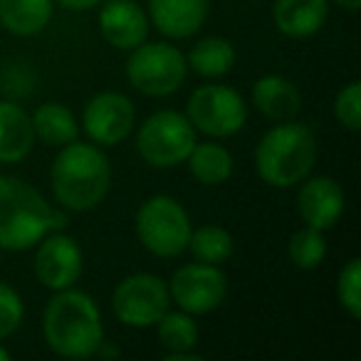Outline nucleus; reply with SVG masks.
Segmentation results:
<instances>
[{"mask_svg":"<svg viewBox=\"0 0 361 361\" xmlns=\"http://www.w3.org/2000/svg\"><path fill=\"white\" fill-rule=\"evenodd\" d=\"M329 16V0H275L272 20L282 35L292 40L312 37L322 30Z\"/></svg>","mask_w":361,"mask_h":361,"instance_id":"dca6fc26","label":"nucleus"},{"mask_svg":"<svg viewBox=\"0 0 361 361\" xmlns=\"http://www.w3.org/2000/svg\"><path fill=\"white\" fill-rule=\"evenodd\" d=\"M166 285H169L171 302H176L188 314H208L218 310L228 295L226 272L218 265L198 260L178 267Z\"/></svg>","mask_w":361,"mask_h":361,"instance_id":"9d476101","label":"nucleus"},{"mask_svg":"<svg viewBox=\"0 0 361 361\" xmlns=\"http://www.w3.org/2000/svg\"><path fill=\"white\" fill-rule=\"evenodd\" d=\"M25 319V302L11 285L0 282V339H8L20 329Z\"/></svg>","mask_w":361,"mask_h":361,"instance_id":"cd10ccee","label":"nucleus"},{"mask_svg":"<svg viewBox=\"0 0 361 361\" xmlns=\"http://www.w3.org/2000/svg\"><path fill=\"white\" fill-rule=\"evenodd\" d=\"M188 169H191V176L203 183V186H221L233 176V154L218 141H203L191 149L188 154Z\"/></svg>","mask_w":361,"mask_h":361,"instance_id":"4be33fe9","label":"nucleus"},{"mask_svg":"<svg viewBox=\"0 0 361 361\" xmlns=\"http://www.w3.org/2000/svg\"><path fill=\"white\" fill-rule=\"evenodd\" d=\"M35 146L30 114L16 102H0V164H20Z\"/></svg>","mask_w":361,"mask_h":361,"instance_id":"a211bd4d","label":"nucleus"},{"mask_svg":"<svg viewBox=\"0 0 361 361\" xmlns=\"http://www.w3.org/2000/svg\"><path fill=\"white\" fill-rule=\"evenodd\" d=\"M186 116L201 134L211 139H228L245 126L247 104L233 87L203 85L188 99Z\"/></svg>","mask_w":361,"mask_h":361,"instance_id":"6e6552de","label":"nucleus"},{"mask_svg":"<svg viewBox=\"0 0 361 361\" xmlns=\"http://www.w3.org/2000/svg\"><path fill=\"white\" fill-rule=\"evenodd\" d=\"M334 3L344 8V11H349V13H356L361 8V0H334Z\"/></svg>","mask_w":361,"mask_h":361,"instance_id":"7c9ffc66","label":"nucleus"},{"mask_svg":"<svg viewBox=\"0 0 361 361\" xmlns=\"http://www.w3.org/2000/svg\"><path fill=\"white\" fill-rule=\"evenodd\" d=\"M8 359H11V351L6 346H0V361H8Z\"/></svg>","mask_w":361,"mask_h":361,"instance_id":"2f4dec72","label":"nucleus"},{"mask_svg":"<svg viewBox=\"0 0 361 361\" xmlns=\"http://www.w3.org/2000/svg\"><path fill=\"white\" fill-rule=\"evenodd\" d=\"M208 18V0H149V23L171 40L196 35Z\"/></svg>","mask_w":361,"mask_h":361,"instance_id":"2eb2a0df","label":"nucleus"},{"mask_svg":"<svg viewBox=\"0 0 361 361\" xmlns=\"http://www.w3.org/2000/svg\"><path fill=\"white\" fill-rule=\"evenodd\" d=\"M287 252H290V260L297 270H314V267H319L322 260L326 257L324 231H317L312 226L295 231L290 243H287Z\"/></svg>","mask_w":361,"mask_h":361,"instance_id":"393cba45","label":"nucleus"},{"mask_svg":"<svg viewBox=\"0 0 361 361\" xmlns=\"http://www.w3.org/2000/svg\"><path fill=\"white\" fill-rule=\"evenodd\" d=\"M52 206L18 176L0 173V250L23 252L50 233Z\"/></svg>","mask_w":361,"mask_h":361,"instance_id":"20e7f679","label":"nucleus"},{"mask_svg":"<svg viewBox=\"0 0 361 361\" xmlns=\"http://www.w3.org/2000/svg\"><path fill=\"white\" fill-rule=\"evenodd\" d=\"M55 0H0V25L18 37H32L52 20Z\"/></svg>","mask_w":361,"mask_h":361,"instance_id":"6ab92c4d","label":"nucleus"},{"mask_svg":"<svg viewBox=\"0 0 361 361\" xmlns=\"http://www.w3.org/2000/svg\"><path fill=\"white\" fill-rule=\"evenodd\" d=\"M136 121L134 102L121 92H99L85 106V134L97 146H116L131 134Z\"/></svg>","mask_w":361,"mask_h":361,"instance_id":"f8f14e48","label":"nucleus"},{"mask_svg":"<svg viewBox=\"0 0 361 361\" xmlns=\"http://www.w3.org/2000/svg\"><path fill=\"white\" fill-rule=\"evenodd\" d=\"M156 334L159 341L169 354L173 351H193L198 344V324L193 314L178 310V312H166L159 322H156Z\"/></svg>","mask_w":361,"mask_h":361,"instance_id":"b1692460","label":"nucleus"},{"mask_svg":"<svg viewBox=\"0 0 361 361\" xmlns=\"http://www.w3.org/2000/svg\"><path fill=\"white\" fill-rule=\"evenodd\" d=\"M166 361H201V356L196 351H173L166 356Z\"/></svg>","mask_w":361,"mask_h":361,"instance_id":"c756f323","label":"nucleus"},{"mask_svg":"<svg viewBox=\"0 0 361 361\" xmlns=\"http://www.w3.org/2000/svg\"><path fill=\"white\" fill-rule=\"evenodd\" d=\"M344 191L331 176H307L297 191V213L307 226L329 231L344 213Z\"/></svg>","mask_w":361,"mask_h":361,"instance_id":"ddd939ff","label":"nucleus"},{"mask_svg":"<svg viewBox=\"0 0 361 361\" xmlns=\"http://www.w3.org/2000/svg\"><path fill=\"white\" fill-rule=\"evenodd\" d=\"M85 270V255H82L80 243L65 231L47 233L37 243L35 252V277L42 287L57 292L75 287Z\"/></svg>","mask_w":361,"mask_h":361,"instance_id":"9b49d317","label":"nucleus"},{"mask_svg":"<svg viewBox=\"0 0 361 361\" xmlns=\"http://www.w3.org/2000/svg\"><path fill=\"white\" fill-rule=\"evenodd\" d=\"M334 116L346 131H359L361 129V85L359 82H349L341 87L334 97Z\"/></svg>","mask_w":361,"mask_h":361,"instance_id":"bb28decb","label":"nucleus"},{"mask_svg":"<svg viewBox=\"0 0 361 361\" xmlns=\"http://www.w3.org/2000/svg\"><path fill=\"white\" fill-rule=\"evenodd\" d=\"M32 131H35V141L52 149H62V146L72 144L80 136V124H77L75 114L60 102H47L35 109L30 116Z\"/></svg>","mask_w":361,"mask_h":361,"instance_id":"aec40b11","label":"nucleus"},{"mask_svg":"<svg viewBox=\"0 0 361 361\" xmlns=\"http://www.w3.org/2000/svg\"><path fill=\"white\" fill-rule=\"evenodd\" d=\"M336 300L351 319L361 317V260L351 257L336 277Z\"/></svg>","mask_w":361,"mask_h":361,"instance_id":"a878e982","label":"nucleus"},{"mask_svg":"<svg viewBox=\"0 0 361 361\" xmlns=\"http://www.w3.org/2000/svg\"><path fill=\"white\" fill-rule=\"evenodd\" d=\"M191 250L193 260L198 262H208V265H221L235 250V243L233 235L221 226H201L196 231H191L188 238V247Z\"/></svg>","mask_w":361,"mask_h":361,"instance_id":"5701e85b","label":"nucleus"},{"mask_svg":"<svg viewBox=\"0 0 361 361\" xmlns=\"http://www.w3.org/2000/svg\"><path fill=\"white\" fill-rule=\"evenodd\" d=\"M136 238L156 257H178L188 247L191 218L186 208L171 196H151L136 211Z\"/></svg>","mask_w":361,"mask_h":361,"instance_id":"39448f33","label":"nucleus"},{"mask_svg":"<svg viewBox=\"0 0 361 361\" xmlns=\"http://www.w3.org/2000/svg\"><path fill=\"white\" fill-rule=\"evenodd\" d=\"M193 124L186 114L164 109L151 114L136 134V151L154 169H176L188 159L196 146Z\"/></svg>","mask_w":361,"mask_h":361,"instance_id":"0eeeda50","label":"nucleus"},{"mask_svg":"<svg viewBox=\"0 0 361 361\" xmlns=\"http://www.w3.org/2000/svg\"><path fill=\"white\" fill-rule=\"evenodd\" d=\"M149 16L136 0H106L99 11V32L114 50H134L149 35Z\"/></svg>","mask_w":361,"mask_h":361,"instance_id":"4468645a","label":"nucleus"},{"mask_svg":"<svg viewBox=\"0 0 361 361\" xmlns=\"http://www.w3.org/2000/svg\"><path fill=\"white\" fill-rule=\"evenodd\" d=\"M50 183L62 211H94L111 186L109 159L97 144H82L75 139L57 154Z\"/></svg>","mask_w":361,"mask_h":361,"instance_id":"f03ea898","label":"nucleus"},{"mask_svg":"<svg viewBox=\"0 0 361 361\" xmlns=\"http://www.w3.org/2000/svg\"><path fill=\"white\" fill-rule=\"evenodd\" d=\"M55 3H60V6L67 8V11L82 13V11H92V8L102 6L104 0H55Z\"/></svg>","mask_w":361,"mask_h":361,"instance_id":"c85d7f7f","label":"nucleus"},{"mask_svg":"<svg viewBox=\"0 0 361 361\" xmlns=\"http://www.w3.org/2000/svg\"><path fill=\"white\" fill-rule=\"evenodd\" d=\"M42 336L57 356L90 359L104 339L102 312L94 297L75 287L57 290L42 312Z\"/></svg>","mask_w":361,"mask_h":361,"instance_id":"f257e3e1","label":"nucleus"},{"mask_svg":"<svg viewBox=\"0 0 361 361\" xmlns=\"http://www.w3.org/2000/svg\"><path fill=\"white\" fill-rule=\"evenodd\" d=\"M235 47L226 37H203L191 47V52L186 55L188 70H193L196 75L206 77V80H218L226 77L228 72L235 67Z\"/></svg>","mask_w":361,"mask_h":361,"instance_id":"412c9836","label":"nucleus"},{"mask_svg":"<svg viewBox=\"0 0 361 361\" xmlns=\"http://www.w3.org/2000/svg\"><path fill=\"white\" fill-rule=\"evenodd\" d=\"M126 77L129 85L144 97H169L186 82V55L169 42H141L129 50Z\"/></svg>","mask_w":361,"mask_h":361,"instance_id":"423d86ee","label":"nucleus"},{"mask_svg":"<svg viewBox=\"0 0 361 361\" xmlns=\"http://www.w3.org/2000/svg\"><path fill=\"white\" fill-rule=\"evenodd\" d=\"M317 164V139L302 121H277L262 134L255 149V171L267 186L292 188L312 173Z\"/></svg>","mask_w":361,"mask_h":361,"instance_id":"7ed1b4c3","label":"nucleus"},{"mask_svg":"<svg viewBox=\"0 0 361 361\" xmlns=\"http://www.w3.org/2000/svg\"><path fill=\"white\" fill-rule=\"evenodd\" d=\"M169 285L154 272H134L111 292V310L124 326L146 329L169 312Z\"/></svg>","mask_w":361,"mask_h":361,"instance_id":"1a4fd4ad","label":"nucleus"},{"mask_svg":"<svg viewBox=\"0 0 361 361\" xmlns=\"http://www.w3.org/2000/svg\"><path fill=\"white\" fill-rule=\"evenodd\" d=\"M252 104L265 119L290 121L300 114L302 94L292 80L282 75H265L252 85Z\"/></svg>","mask_w":361,"mask_h":361,"instance_id":"f3484780","label":"nucleus"}]
</instances>
